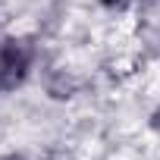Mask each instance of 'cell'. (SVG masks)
<instances>
[{
	"label": "cell",
	"mask_w": 160,
	"mask_h": 160,
	"mask_svg": "<svg viewBox=\"0 0 160 160\" xmlns=\"http://www.w3.org/2000/svg\"><path fill=\"white\" fill-rule=\"evenodd\" d=\"M44 60L41 35L35 32H3L0 35V98L22 91L38 75Z\"/></svg>",
	"instance_id": "6da1fadb"
},
{
	"label": "cell",
	"mask_w": 160,
	"mask_h": 160,
	"mask_svg": "<svg viewBox=\"0 0 160 160\" xmlns=\"http://www.w3.org/2000/svg\"><path fill=\"white\" fill-rule=\"evenodd\" d=\"M144 126H148V132H151V135L160 141V101H157V104L148 110V116H144Z\"/></svg>",
	"instance_id": "277c9868"
},
{
	"label": "cell",
	"mask_w": 160,
	"mask_h": 160,
	"mask_svg": "<svg viewBox=\"0 0 160 160\" xmlns=\"http://www.w3.org/2000/svg\"><path fill=\"white\" fill-rule=\"evenodd\" d=\"M148 44H154V60H160V22L154 25V35H151Z\"/></svg>",
	"instance_id": "8992f818"
},
{
	"label": "cell",
	"mask_w": 160,
	"mask_h": 160,
	"mask_svg": "<svg viewBox=\"0 0 160 160\" xmlns=\"http://www.w3.org/2000/svg\"><path fill=\"white\" fill-rule=\"evenodd\" d=\"M135 16L144 19V22L160 16V0H135Z\"/></svg>",
	"instance_id": "3957f363"
},
{
	"label": "cell",
	"mask_w": 160,
	"mask_h": 160,
	"mask_svg": "<svg viewBox=\"0 0 160 160\" xmlns=\"http://www.w3.org/2000/svg\"><path fill=\"white\" fill-rule=\"evenodd\" d=\"M0 160H38V157H32L22 148H3V151H0Z\"/></svg>",
	"instance_id": "5b68a950"
},
{
	"label": "cell",
	"mask_w": 160,
	"mask_h": 160,
	"mask_svg": "<svg viewBox=\"0 0 160 160\" xmlns=\"http://www.w3.org/2000/svg\"><path fill=\"white\" fill-rule=\"evenodd\" d=\"M94 7L101 16L107 19H126V16H135V0H94Z\"/></svg>",
	"instance_id": "7a4b0ae2"
}]
</instances>
